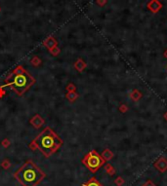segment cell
<instances>
[{
    "label": "cell",
    "instance_id": "obj_1",
    "mask_svg": "<svg viewBox=\"0 0 167 186\" xmlns=\"http://www.w3.org/2000/svg\"><path fill=\"white\" fill-rule=\"evenodd\" d=\"M62 144L63 140L59 138V135L52 129L47 127L39 135H37L29 147L32 150H40L45 157H50L52 154L57 152Z\"/></svg>",
    "mask_w": 167,
    "mask_h": 186
},
{
    "label": "cell",
    "instance_id": "obj_2",
    "mask_svg": "<svg viewBox=\"0 0 167 186\" xmlns=\"http://www.w3.org/2000/svg\"><path fill=\"white\" fill-rule=\"evenodd\" d=\"M14 176L23 186H36L44 179L45 173L33 162L26 161L18 168Z\"/></svg>",
    "mask_w": 167,
    "mask_h": 186
},
{
    "label": "cell",
    "instance_id": "obj_3",
    "mask_svg": "<svg viewBox=\"0 0 167 186\" xmlns=\"http://www.w3.org/2000/svg\"><path fill=\"white\" fill-rule=\"evenodd\" d=\"M9 82L4 87H10L17 93L18 95H22L33 85L35 79L22 66L18 67L13 71L11 76L8 78Z\"/></svg>",
    "mask_w": 167,
    "mask_h": 186
},
{
    "label": "cell",
    "instance_id": "obj_4",
    "mask_svg": "<svg viewBox=\"0 0 167 186\" xmlns=\"http://www.w3.org/2000/svg\"><path fill=\"white\" fill-rule=\"evenodd\" d=\"M81 162L91 173H95L96 171H98L100 168H102L105 165V161L96 150H91L84 156Z\"/></svg>",
    "mask_w": 167,
    "mask_h": 186
},
{
    "label": "cell",
    "instance_id": "obj_5",
    "mask_svg": "<svg viewBox=\"0 0 167 186\" xmlns=\"http://www.w3.org/2000/svg\"><path fill=\"white\" fill-rule=\"evenodd\" d=\"M154 166L158 171H160V173H165L167 171V160L164 158V157H160L159 159H157L156 161L154 162Z\"/></svg>",
    "mask_w": 167,
    "mask_h": 186
},
{
    "label": "cell",
    "instance_id": "obj_6",
    "mask_svg": "<svg viewBox=\"0 0 167 186\" xmlns=\"http://www.w3.org/2000/svg\"><path fill=\"white\" fill-rule=\"evenodd\" d=\"M142 97H143V94L140 91H138L137 89L133 90V91L130 93V98L133 101H139L141 98H142Z\"/></svg>",
    "mask_w": 167,
    "mask_h": 186
},
{
    "label": "cell",
    "instance_id": "obj_7",
    "mask_svg": "<svg viewBox=\"0 0 167 186\" xmlns=\"http://www.w3.org/2000/svg\"><path fill=\"white\" fill-rule=\"evenodd\" d=\"M101 156H102V158L105 160V161H110V160L113 158L114 154L111 152L110 149H108V148H107V149H105L102 152Z\"/></svg>",
    "mask_w": 167,
    "mask_h": 186
},
{
    "label": "cell",
    "instance_id": "obj_8",
    "mask_svg": "<svg viewBox=\"0 0 167 186\" xmlns=\"http://www.w3.org/2000/svg\"><path fill=\"white\" fill-rule=\"evenodd\" d=\"M81 186H104V185L101 182H99L96 177H92V178H90L86 183L82 184Z\"/></svg>",
    "mask_w": 167,
    "mask_h": 186
},
{
    "label": "cell",
    "instance_id": "obj_9",
    "mask_svg": "<svg viewBox=\"0 0 167 186\" xmlns=\"http://www.w3.org/2000/svg\"><path fill=\"white\" fill-rule=\"evenodd\" d=\"M85 67H86V63H85L81 59H79V60H76V62H75V68L77 69L79 72L83 71Z\"/></svg>",
    "mask_w": 167,
    "mask_h": 186
},
{
    "label": "cell",
    "instance_id": "obj_10",
    "mask_svg": "<svg viewBox=\"0 0 167 186\" xmlns=\"http://www.w3.org/2000/svg\"><path fill=\"white\" fill-rule=\"evenodd\" d=\"M149 9L152 11V12H157V11L159 10V8L161 7V5L158 3L157 1L154 0V1H151V3L149 4Z\"/></svg>",
    "mask_w": 167,
    "mask_h": 186
},
{
    "label": "cell",
    "instance_id": "obj_11",
    "mask_svg": "<svg viewBox=\"0 0 167 186\" xmlns=\"http://www.w3.org/2000/svg\"><path fill=\"white\" fill-rule=\"evenodd\" d=\"M34 119L36 120V122H35V121H30V123L33 125L35 128H39L41 125L43 124L42 118H41V116H39V115H35L34 116Z\"/></svg>",
    "mask_w": 167,
    "mask_h": 186
},
{
    "label": "cell",
    "instance_id": "obj_12",
    "mask_svg": "<svg viewBox=\"0 0 167 186\" xmlns=\"http://www.w3.org/2000/svg\"><path fill=\"white\" fill-rule=\"evenodd\" d=\"M105 173H107L108 175H110V176L113 175V174H115V168H114L110 164H105Z\"/></svg>",
    "mask_w": 167,
    "mask_h": 186
},
{
    "label": "cell",
    "instance_id": "obj_13",
    "mask_svg": "<svg viewBox=\"0 0 167 186\" xmlns=\"http://www.w3.org/2000/svg\"><path fill=\"white\" fill-rule=\"evenodd\" d=\"M44 44H45L48 48H53L57 45V41L53 38H49V39H47V41H45Z\"/></svg>",
    "mask_w": 167,
    "mask_h": 186
},
{
    "label": "cell",
    "instance_id": "obj_14",
    "mask_svg": "<svg viewBox=\"0 0 167 186\" xmlns=\"http://www.w3.org/2000/svg\"><path fill=\"white\" fill-rule=\"evenodd\" d=\"M124 183H125V180L123 179L121 176H118L114 179V184H115L116 186H122Z\"/></svg>",
    "mask_w": 167,
    "mask_h": 186
},
{
    "label": "cell",
    "instance_id": "obj_15",
    "mask_svg": "<svg viewBox=\"0 0 167 186\" xmlns=\"http://www.w3.org/2000/svg\"><path fill=\"white\" fill-rule=\"evenodd\" d=\"M67 98H69V100H74L76 98L78 97L77 95V94H75V93H73V92H70V93H69V94H67Z\"/></svg>",
    "mask_w": 167,
    "mask_h": 186
},
{
    "label": "cell",
    "instance_id": "obj_16",
    "mask_svg": "<svg viewBox=\"0 0 167 186\" xmlns=\"http://www.w3.org/2000/svg\"><path fill=\"white\" fill-rule=\"evenodd\" d=\"M119 111L121 113H125L128 111V107L126 104H121V105L119 106Z\"/></svg>",
    "mask_w": 167,
    "mask_h": 186
},
{
    "label": "cell",
    "instance_id": "obj_17",
    "mask_svg": "<svg viewBox=\"0 0 167 186\" xmlns=\"http://www.w3.org/2000/svg\"><path fill=\"white\" fill-rule=\"evenodd\" d=\"M1 166L4 168H10V162L8 161V160H4V161L2 162V164H1Z\"/></svg>",
    "mask_w": 167,
    "mask_h": 186
},
{
    "label": "cell",
    "instance_id": "obj_18",
    "mask_svg": "<svg viewBox=\"0 0 167 186\" xmlns=\"http://www.w3.org/2000/svg\"><path fill=\"white\" fill-rule=\"evenodd\" d=\"M142 186H156V185H155L151 180H148V181H146V183H144Z\"/></svg>",
    "mask_w": 167,
    "mask_h": 186
},
{
    "label": "cell",
    "instance_id": "obj_19",
    "mask_svg": "<svg viewBox=\"0 0 167 186\" xmlns=\"http://www.w3.org/2000/svg\"><path fill=\"white\" fill-rule=\"evenodd\" d=\"M67 89H69V90H74L75 87H74V85H73V84H69V87H67Z\"/></svg>",
    "mask_w": 167,
    "mask_h": 186
},
{
    "label": "cell",
    "instance_id": "obj_20",
    "mask_svg": "<svg viewBox=\"0 0 167 186\" xmlns=\"http://www.w3.org/2000/svg\"><path fill=\"white\" fill-rule=\"evenodd\" d=\"M164 120L167 121V112L165 113V114H164Z\"/></svg>",
    "mask_w": 167,
    "mask_h": 186
},
{
    "label": "cell",
    "instance_id": "obj_21",
    "mask_svg": "<svg viewBox=\"0 0 167 186\" xmlns=\"http://www.w3.org/2000/svg\"><path fill=\"white\" fill-rule=\"evenodd\" d=\"M164 57H165L166 59H167V50H166L165 52H164Z\"/></svg>",
    "mask_w": 167,
    "mask_h": 186
},
{
    "label": "cell",
    "instance_id": "obj_22",
    "mask_svg": "<svg viewBox=\"0 0 167 186\" xmlns=\"http://www.w3.org/2000/svg\"><path fill=\"white\" fill-rule=\"evenodd\" d=\"M166 67H167V66H166Z\"/></svg>",
    "mask_w": 167,
    "mask_h": 186
}]
</instances>
